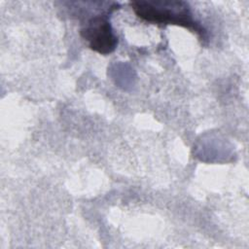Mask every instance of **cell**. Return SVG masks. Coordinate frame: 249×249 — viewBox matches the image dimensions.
Segmentation results:
<instances>
[{
	"label": "cell",
	"instance_id": "obj_1",
	"mask_svg": "<svg viewBox=\"0 0 249 249\" xmlns=\"http://www.w3.org/2000/svg\"><path fill=\"white\" fill-rule=\"evenodd\" d=\"M131 9L141 19L155 24H175L202 34V28L193 19L187 3L182 1L140 0L130 3Z\"/></svg>",
	"mask_w": 249,
	"mask_h": 249
},
{
	"label": "cell",
	"instance_id": "obj_2",
	"mask_svg": "<svg viewBox=\"0 0 249 249\" xmlns=\"http://www.w3.org/2000/svg\"><path fill=\"white\" fill-rule=\"evenodd\" d=\"M81 35L88 41L89 48L100 54L113 53L118 45V38L110 21L102 15L89 18L81 28Z\"/></svg>",
	"mask_w": 249,
	"mask_h": 249
}]
</instances>
